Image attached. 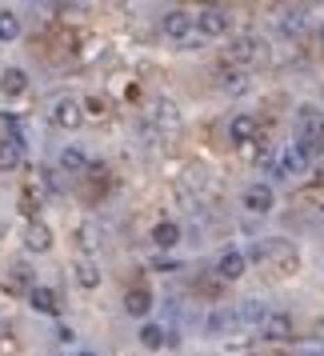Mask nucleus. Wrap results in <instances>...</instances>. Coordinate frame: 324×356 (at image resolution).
I'll return each mask as SVG.
<instances>
[{
    "instance_id": "nucleus-32",
    "label": "nucleus",
    "mask_w": 324,
    "mask_h": 356,
    "mask_svg": "<svg viewBox=\"0 0 324 356\" xmlns=\"http://www.w3.org/2000/svg\"><path fill=\"white\" fill-rule=\"evenodd\" d=\"M305 356H324V348H312V353H305Z\"/></svg>"
},
{
    "instance_id": "nucleus-4",
    "label": "nucleus",
    "mask_w": 324,
    "mask_h": 356,
    "mask_svg": "<svg viewBox=\"0 0 324 356\" xmlns=\"http://www.w3.org/2000/svg\"><path fill=\"white\" fill-rule=\"evenodd\" d=\"M305 168H308V156L296 145H289V148L276 152V161H273L268 172H273V177H296V172H305Z\"/></svg>"
},
{
    "instance_id": "nucleus-25",
    "label": "nucleus",
    "mask_w": 324,
    "mask_h": 356,
    "mask_svg": "<svg viewBox=\"0 0 324 356\" xmlns=\"http://www.w3.org/2000/svg\"><path fill=\"white\" fill-rule=\"evenodd\" d=\"M236 316H241V324H264V316H268V308L260 305V300H244L241 308H236Z\"/></svg>"
},
{
    "instance_id": "nucleus-3",
    "label": "nucleus",
    "mask_w": 324,
    "mask_h": 356,
    "mask_svg": "<svg viewBox=\"0 0 324 356\" xmlns=\"http://www.w3.org/2000/svg\"><path fill=\"white\" fill-rule=\"evenodd\" d=\"M52 124H60V129L76 132V129L84 124V104H81V100H72V97L56 100V104H52Z\"/></svg>"
},
{
    "instance_id": "nucleus-15",
    "label": "nucleus",
    "mask_w": 324,
    "mask_h": 356,
    "mask_svg": "<svg viewBox=\"0 0 324 356\" xmlns=\"http://www.w3.org/2000/svg\"><path fill=\"white\" fill-rule=\"evenodd\" d=\"M0 92L8 100L24 97V92H29V72H24V68H4V72H0Z\"/></svg>"
},
{
    "instance_id": "nucleus-6",
    "label": "nucleus",
    "mask_w": 324,
    "mask_h": 356,
    "mask_svg": "<svg viewBox=\"0 0 324 356\" xmlns=\"http://www.w3.org/2000/svg\"><path fill=\"white\" fill-rule=\"evenodd\" d=\"M161 29H164V36L168 40H188L193 36V29H196V20L184 13V8H168L164 13V20H161Z\"/></svg>"
},
{
    "instance_id": "nucleus-26",
    "label": "nucleus",
    "mask_w": 324,
    "mask_h": 356,
    "mask_svg": "<svg viewBox=\"0 0 324 356\" xmlns=\"http://www.w3.org/2000/svg\"><path fill=\"white\" fill-rule=\"evenodd\" d=\"M72 241H76V248H84V252H92V248L100 244V236H97V225H92V220H84V225L76 228V232H72Z\"/></svg>"
},
{
    "instance_id": "nucleus-34",
    "label": "nucleus",
    "mask_w": 324,
    "mask_h": 356,
    "mask_svg": "<svg viewBox=\"0 0 324 356\" xmlns=\"http://www.w3.org/2000/svg\"><path fill=\"white\" fill-rule=\"evenodd\" d=\"M321 49H324V29H321Z\"/></svg>"
},
{
    "instance_id": "nucleus-29",
    "label": "nucleus",
    "mask_w": 324,
    "mask_h": 356,
    "mask_svg": "<svg viewBox=\"0 0 324 356\" xmlns=\"http://www.w3.org/2000/svg\"><path fill=\"white\" fill-rule=\"evenodd\" d=\"M13 280H17L20 289H29V292L36 289V284H33V268H29V264H20V268H13Z\"/></svg>"
},
{
    "instance_id": "nucleus-16",
    "label": "nucleus",
    "mask_w": 324,
    "mask_h": 356,
    "mask_svg": "<svg viewBox=\"0 0 324 356\" xmlns=\"http://www.w3.org/2000/svg\"><path fill=\"white\" fill-rule=\"evenodd\" d=\"M29 305H33V312H40V316H56V312H60V300H56V292L44 289V284H36V289L29 292Z\"/></svg>"
},
{
    "instance_id": "nucleus-28",
    "label": "nucleus",
    "mask_w": 324,
    "mask_h": 356,
    "mask_svg": "<svg viewBox=\"0 0 324 356\" xmlns=\"http://www.w3.org/2000/svg\"><path fill=\"white\" fill-rule=\"evenodd\" d=\"M148 268H152V273H177L180 260L177 257H152V260H148Z\"/></svg>"
},
{
    "instance_id": "nucleus-9",
    "label": "nucleus",
    "mask_w": 324,
    "mask_h": 356,
    "mask_svg": "<svg viewBox=\"0 0 324 356\" xmlns=\"http://www.w3.org/2000/svg\"><path fill=\"white\" fill-rule=\"evenodd\" d=\"M152 305H156V296H152L145 284H132V289L124 292V312H129V316H136V321H140V316H148V312H152Z\"/></svg>"
},
{
    "instance_id": "nucleus-11",
    "label": "nucleus",
    "mask_w": 324,
    "mask_h": 356,
    "mask_svg": "<svg viewBox=\"0 0 324 356\" xmlns=\"http://www.w3.org/2000/svg\"><path fill=\"white\" fill-rule=\"evenodd\" d=\"M244 268H248V257H244L241 248H228V252H220V260H216V276H220V280H241Z\"/></svg>"
},
{
    "instance_id": "nucleus-14",
    "label": "nucleus",
    "mask_w": 324,
    "mask_h": 356,
    "mask_svg": "<svg viewBox=\"0 0 324 356\" xmlns=\"http://www.w3.org/2000/svg\"><path fill=\"white\" fill-rule=\"evenodd\" d=\"M228 56H232V65H248V60H257L260 56V40L257 36H236L232 44H228Z\"/></svg>"
},
{
    "instance_id": "nucleus-30",
    "label": "nucleus",
    "mask_w": 324,
    "mask_h": 356,
    "mask_svg": "<svg viewBox=\"0 0 324 356\" xmlns=\"http://www.w3.org/2000/svg\"><path fill=\"white\" fill-rule=\"evenodd\" d=\"M81 104H84V113H92V116H104V108H108L100 97H88V100H81Z\"/></svg>"
},
{
    "instance_id": "nucleus-7",
    "label": "nucleus",
    "mask_w": 324,
    "mask_h": 356,
    "mask_svg": "<svg viewBox=\"0 0 324 356\" xmlns=\"http://www.w3.org/2000/svg\"><path fill=\"white\" fill-rule=\"evenodd\" d=\"M257 136H260V124H257L252 113H236L228 120V140H232V145H252Z\"/></svg>"
},
{
    "instance_id": "nucleus-17",
    "label": "nucleus",
    "mask_w": 324,
    "mask_h": 356,
    "mask_svg": "<svg viewBox=\"0 0 324 356\" xmlns=\"http://www.w3.org/2000/svg\"><path fill=\"white\" fill-rule=\"evenodd\" d=\"M228 328H241V316H236V308H216V312H209V321H204V332L220 337V332H228Z\"/></svg>"
},
{
    "instance_id": "nucleus-13",
    "label": "nucleus",
    "mask_w": 324,
    "mask_h": 356,
    "mask_svg": "<svg viewBox=\"0 0 324 356\" xmlns=\"http://www.w3.org/2000/svg\"><path fill=\"white\" fill-rule=\"evenodd\" d=\"M280 33L284 36H300L308 29V8H300V4H289V8H280Z\"/></svg>"
},
{
    "instance_id": "nucleus-8",
    "label": "nucleus",
    "mask_w": 324,
    "mask_h": 356,
    "mask_svg": "<svg viewBox=\"0 0 324 356\" xmlns=\"http://www.w3.org/2000/svg\"><path fill=\"white\" fill-rule=\"evenodd\" d=\"M264 260H273V264H280V268L289 273V268H296L300 252H296L292 241H280V236H276V241H264Z\"/></svg>"
},
{
    "instance_id": "nucleus-33",
    "label": "nucleus",
    "mask_w": 324,
    "mask_h": 356,
    "mask_svg": "<svg viewBox=\"0 0 324 356\" xmlns=\"http://www.w3.org/2000/svg\"><path fill=\"white\" fill-rule=\"evenodd\" d=\"M76 356H97V353H88V348H81V353H76Z\"/></svg>"
},
{
    "instance_id": "nucleus-19",
    "label": "nucleus",
    "mask_w": 324,
    "mask_h": 356,
    "mask_svg": "<svg viewBox=\"0 0 324 356\" xmlns=\"http://www.w3.org/2000/svg\"><path fill=\"white\" fill-rule=\"evenodd\" d=\"M180 236H184V232H180L177 220H161V225H152V244L164 248V252H168V248H177Z\"/></svg>"
},
{
    "instance_id": "nucleus-1",
    "label": "nucleus",
    "mask_w": 324,
    "mask_h": 356,
    "mask_svg": "<svg viewBox=\"0 0 324 356\" xmlns=\"http://www.w3.org/2000/svg\"><path fill=\"white\" fill-rule=\"evenodd\" d=\"M296 148L308 161L324 152V113L321 108H300L296 113Z\"/></svg>"
},
{
    "instance_id": "nucleus-27",
    "label": "nucleus",
    "mask_w": 324,
    "mask_h": 356,
    "mask_svg": "<svg viewBox=\"0 0 324 356\" xmlns=\"http://www.w3.org/2000/svg\"><path fill=\"white\" fill-rule=\"evenodd\" d=\"M156 120H161V124H177L180 108L172 104V100H156Z\"/></svg>"
},
{
    "instance_id": "nucleus-22",
    "label": "nucleus",
    "mask_w": 324,
    "mask_h": 356,
    "mask_svg": "<svg viewBox=\"0 0 324 356\" xmlns=\"http://www.w3.org/2000/svg\"><path fill=\"white\" fill-rule=\"evenodd\" d=\"M76 284H81V289H97L100 284V264L97 260H76Z\"/></svg>"
},
{
    "instance_id": "nucleus-2",
    "label": "nucleus",
    "mask_w": 324,
    "mask_h": 356,
    "mask_svg": "<svg viewBox=\"0 0 324 356\" xmlns=\"http://www.w3.org/2000/svg\"><path fill=\"white\" fill-rule=\"evenodd\" d=\"M196 33L204 36V40H220V36L228 33V13L225 8H216V4L200 8V17H196Z\"/></svg>"
},
{
    "instance_id": "nucleus-12",
    "label": "nucleus",
    "mask_w": 324,
    "mask_h": 356,
    "mask_svg": "<svg viewBox=\"0 0 324 356\" xmlns=\"http://www.w3.org/2000/svg\"><path fill=\"white\" fill-rule=\"evenodd\" d=\"M292 328H296V324H292L289 312H268L264 324H260V337H264V340H289Z\"/></svg>"
},
{
    "instance_id": "nucleus-18",
    "label": "nucleus",
    "mask_w": 324,
    "mask_h": 356,
    "mask_svg": "<svg viewBox=\"0 0 324 356\" xmlns=\"http://www.w3.org/2000/svg\"><path fill=\"white\" fill-rule=\"evenodd\" d=\"M20 161H24V140L4 136V140H0V172H13V168H20Z\"/></svg>"
},
{
    "instance_id": "nucleus-10",
    "label": "nucleus",
    "mask_w": 324,
    "mask_h": 356,
    "mask_svg": "<svg viewBox=\"0 0 324 356\" xmlns=\"http://www.w3.org/2000/svg\"><path fill=\"white\" fill-rule=\"evenodd\" d=\"M20 241H24V248H29V252H49V248H52V228L44 225V220H29Z\"/></svg>"
},
{
    "instance_id": "nucleus-21",
    "label": "nucleus",
    "mask_w": 324,
    "mask_h": 356,
    "mask_svg": "<svg viewBox=\"0 0 324 356\" xmlns=\"http://www.w3.org/2000/svg\"><path fill=\"white\" fill-rule=\"evenodd\" d=\"M88 164H92V161H88L76 145L60 148V168H65V172H76V177H81V172H88Z\"/></svg>"
},
{
    "instance_id": "nucleus-23",
    "label": "nucleus",
    "mask_w": 324,
    "mask_h": 356,
    "mask_svg": "<svg viewBox=\"0 0 324 356\" xmlns=\"http://www.w3.org/2000/svg\"><path fill=\"white\" fill-rule=\"evenodd\" d=\"M140 344H145V348H161V344H168L164 324H156V321H145V324H140Z\"/></svg>"
},
{
    "instance_id": "nucleus-31",
    "label": "nucleus",
    "mask_w": 324,
    "mask_h": 356,
    "mask_svg": "<svg viewBox=\"0 0 324 356\" xmlns=\"http://www.w3.org/2000/svg\"><path fill=\"white\" fill-rule=\"evenodd\" d=\"M312 184H316V188H324V164L316 168V172H312Z\"/></svg>"
},
{
    "instance_id": "nucleus-24",
    "label": "nucleus",
    "mask_w": 324,
    "mask_h": 356,
    "mask_svg": "<svg viewBox=\"0 0 324 356\" xmlns=\"http://www.w3.org/2000/svg\"><path fill=\"white\" fill-rule=\"evenodd\" d=\"M17 36H20V17L13 13V8H0V40L13 44Z\"/></svg>"
},
{
    "instance_id": "nucleus-5",
    "label": "nucleus",
    "mask_w": 324,
    "mask_h": 356,
    "mask_svg": "<svg viewBox=\"0 0 324 356\" xmlns=\"http://www.w3.org/2000/svg\"><path fill=\"white\" fill-rule=\"evenodd\" d=\"M273 204H276V193H273V184H268V180H257V184H248V188H244V209H248V212L264 216V212H273Z\"/></svg>"
},
{
    "instance_id": "nucleus-20",
    "label": "nucleus",
    "mask_w": 324,
    "mask_h": 356,
    "mask_svg": "<svg viewBox=\"0 0 324 356\" xmlns=\"http://www.w3.org/2000/svg\"><path fill=\"white\" fill-rule=\"evenodd\" d=\"M220 88H225V92H244V88H248V68L225 65L220 68Z\"/></svg>"
}]
</instances>
